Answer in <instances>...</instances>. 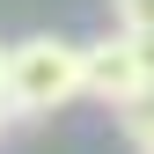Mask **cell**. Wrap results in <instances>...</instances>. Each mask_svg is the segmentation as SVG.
<instances>
[{
	"label": "cell",
	"instance_id": "obj_7",
	"mask_svg": "<svg viewBox=\"0 0 154 154\" xmlns=\"http://www.w3.org/2000/svg\"><path fill=\"white\" fill-rule=\"evenodd\" d=\"M8 125H15V110H8V95H0V132H8Z\"/></svg>",
	"mask_w": 154,
	"mask_h": 154
},
{
	"label": "cell",
	"instance_id": "obj_5",
	"mask_svg": "<svg viewBox=\"0 0 154 154\" xmlns=\"http://www.w3.org/2000/svg\"><path fill=\"white\" fill-rule=\"evenodd\" d=\"M140 59H147V73H154V29H147V37H140Z\"/></svg>",
	"mask_w": 154,
	"mask_h": 154
},
{
	"label": "cell",
	"instance_id": "obj_3",
	"mask_svg": "<svg viewBox=\"0 0 154 154\" xmlns=\"http://www.w3.org/2000/svg\"><path fill=\"white\" fill-rule=\"evenodd\" d=\"M118 125H125V140L140 147V154H154V81L132 95V103H118Z\"/></svg>",
	"mask_w": 154,
	"mask_h": 154
},
{
	"label": "cell",
	"instance_id": "obj_2",
	"mask_svg": "<svg viewBox=\"0 0 154 154\" xmlns=\"http://www.w3.org/2000/svg\"><path fill=\"white\" fill-rule=\"evenodd\" d=\"M147 81H154V73H147V59H140V37H132V29L103 37V44H88V95H103L110 110H118V103H132Z\"/></svg>",
	"mask_w": 154,
	"mask_h": 154
},
{
	"label": "cell",
	"instance_id": "obj_6",
	"mask_svg": "<svg viewBox=\"0 0 154 154\" xmlns=\"http://www.w3.org/2000/svg\"><path fill=\"white\" fill-rule=\"evenodd\" d=\"M0 95H8V44H0Z\"/></svg>",
	"mask_w": 154,
	"mask_h": 154
},
{
	"label": "cell",
	"instance_id": "obj_1",
	"mask_svg": "<svg viewBox=\"0 0 154 154\" xmlns=\"http://www.w3.org/2000/svg\"><path fill=\"white\" fill-rule=\"evenodd\" d=\"M88 95V44L73 37H22L8 44V110L15 118H44Z\"/></svg>",
	"mask_w": 154,
	"mask_h": 154
},
{
	"label": "cell",
	"instance_id": "obj_4",
	"mask_svg": "<svg viewBox=\"0 0 154 154\" xmlns=\"http://www.w3.org/2000/svg\"><path fill=\"white\" fill-rule=\"evenodd\" d=\"M110 15H118V29H132V37L154 29V0H110Z\"/></svg>",
	"mask_w": 154,
	"mask_h": 154
}]
</instances>
